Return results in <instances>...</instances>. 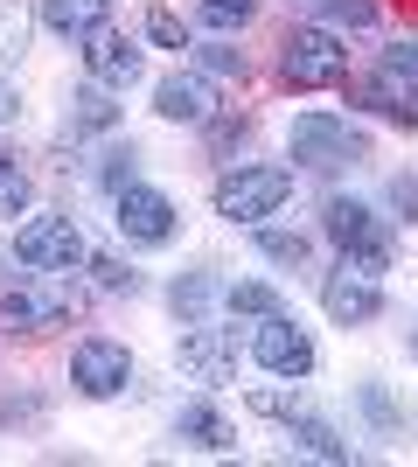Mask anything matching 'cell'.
I'll return each instance as SVG.
<instances>
[{
	"mask_svg": "<svg viewBox=\"0 0 418 467\" xmlns=\"http://www.w3.org/2000/svg\"><path fill=\"white\" fill-rule=\"evenodd\" d=\"M356 398H362V411H370V426H377V432H398V426H404V419H398V405H391V390H383V384H362Z\"/></svg>",
	"mask_w": 418,
	"mask_h": 467,
	"instance_id": "cell-32",
	"label": "cell"
},
{
	"mask_svg": "<svg viewBox=\"0 0 418 467\" xmlns=\"http://www.w3.org/2000/svg\"><path fill=\"white\" fill-rule=\"evenodd\" d=\"M377 70H391V78L418 84V36H398V42H391V49L377 57Z\"/></svg>",
	"mask_w": 418,
	"mask_h": 467,
	"instance_id": "cell-31",
	"label": "cell"
},
{
	"mask_svg": "<svg viewBox=\"0 0 418 467\" xmlns=\"http://www.w3.org/2000/svg\"><path fill=\"white\" fill-rule=\"evenodd\" d=\"M286 154H293V168H307V175H342V168H356V161L370 154V140L342 112H300L293 126H286Z\"/></svg>",
	"mask_w": 418,
	"mask_h": 467,
	"instance_id": "cell-4",
	"label": "cell"
},
{
	"mask_svg": "<svg viewBox=\"0 0 418 467\" xmlns=\"http://www.w3.org/2000/svg\"><path fill=\"white\" fill-rule=\"evenodd\" d=\"M154 112L168 126H209L217 119V78H202V70H168L154 84Z\"/></svg>",
	"mask_w": 418,
	"mask_h": 467,
	"instance_id": "cell-13",
	"label": "cell"
},
{
	"mask_svg": "<svg viewBox=\"0 0 418 467\" xmlns=\"http://www.w3.org/2000/svg\"><path fill=\"white\" fill-rule=\"evenodd\" d=\"M223 300V286H217V273L209 265H196V273H181L175 286H168V307H175V321L189 328V321H209V307Z\"/></svg>",
	"mask_w": 418,
	"mask_h": 467,
	"instance_id": "cell-19",
	"label": "cell"
},
{
	"mask_svg": "<svg viewBox=\"0 0 418 467\" xmlns=\"http://www.w3.org/2000/svg\"><path fill=\"white\" fill-rule=\"evenodd\" d=\"M391 210H398L404 223H418V175H398V182H391Z\"/></svg>",
	"mask_w": 418,
	"mask_h": 467,
	"instance_id": "cell-33",
	"label": "cell"
},
{
	"mask_svg": "<svg viewBox=\"0 0 418 467\" xmlns=\"http://www.w3.org/2000/svg\"><path fill=\"white\" fill-rule=\"evenodd\" d=\"M189 63H196V70H202V78H217V84H230V78H251V57H244V49H238V42H230V36H217V42H196V49H189Z\"/></svg>",
	"mask_w": 418,
	"mask_h": 467,
	"instance_id": "cell-20",
	"label": "cell"
},
{
	"mask_svg": "<svg viewBox=\"0 0 418 467\" xmlns=\"http://www.w3.org/2000/svg\"><path fill=\"white\" fill-rule=\"evenodd\" d=\"M196 15L230 36V28H251V21H259V0H196Z\"/></svg>",
	"mask_w": 418,
	"mask_h": 467,
	"instance_id": "cell-29",
	"label": "cell"
},
{
	"mask_svg": "<svg viewBox=\"0 0 418 467\" xmlns=\"http://www.w3.org/2000/svg\"><path fill=\"white\" fill-rule=\"evenodd\" d=\"M286 432H293V447L307 453V461H328V467H342V461H356V447L342 440L328 419H314V411H300V419H286Z\"/></svg>",
	"mask_w": 418,
	"mask_h": 467,
	"instance_id": "cell-18",
	"label": "cell"
},
{
	"mask_svg": "<svg viewBox=\"0 0 418 467\" xmlns=\"http://www.w3.org/2000/svg\"><path fill=\"white\" fill-rule=\"evenodd\" d=\"M84 78H98V84H112V91H133L139 78H147V49H139L126 28H91L84 36Z\"/></svg>",
	"mask_w": 418,
	"mask_h": 467,
	"instance_id": "cell-11",
	"label": "cell"
},
{
	"mask_svg": "<svg viewBox=\"0 0 418 467\" xmlns=\"http://www.w3.org/2000/svg\"><path fill=\"white\" fill-rule=\"evenodd\" d=\"M36 21H42V28H56L63 42H84L91 28L112 21V0H36Z\"/></svg>",
	"mask_w": 418,
	"mask_h": 467,
	"instance_id": "cell-17",
	"label": "cell"
},
{
	"mask_svg": "<svg viewBox=\"0 0 418 467\" xmlns=\"http://www.w3.org/2000/svg\"><path fill=\"white\" fill-rule=\"evenodd\" d=\"M244 405L259 411V419H279V426H286V419L307 411V398H300V377H279V384H251V390H244Z\"/></svg>",
	"mask_w": 418,
	"mask_h": 467,
	"instance_id": "cell-22",
	"label": "cell"
},
{
	"mask_svg": "<svg viewBox=\"0 0 418 467\" xmlns=\"http://www.w3.org/2000/svg\"><path fill=\"white\" fill-rule=\"evenodd\" d=\"M15 119H21V84L0 78V126H15Z\"/></svg>",
	"mask_w": 418,
	"mask_h": 467,
	"instance_id": "cell-34",
	"label": "cell"
},
{
	"mask_svg": "<svg viewBox=\"0 0 418 467\" xmlns=\"http://www.w3.org/2000/svg\"><path fill=\"white\" fill-rule=\"evenodd\" d=\"M126 384H133V349H126V342H112V335H84L77 349H70V390H77V398L105 405V398H119Z\"/></svg>",
	"mask_w": 418,
	"mask_h": 467,
	"instance_id": "cell-8",
	"label": "cell"
},
{
	"mask_svg": "<svg viewBox=\"0 0 418 467\" xmlns=\"http://www.w3.org/2000/svg\"><path fill=\"white\" fill-rule=\"evenodd\" d=\"M342 91H349V105H356V112H377V119H391V126H418V84L391 78V70L349 78Z\"/></svg>",
	"mask_w": 418,
	"mask_h": 467,
	"instance_id": "cell-14",
	"label": "cell"
},
{
	"mask_svg": "<svg viewBox=\"0 0 418 467\" xmlns=\"http://www.w3.org/2000/svg\"><path fill=\"white\" fill-rule=\"evenodd\" d=\"M112 223H119V237L133 252H160V244H175L181 210H175V195L154 189V182H126V189L112 195Z\"/></svg>",
	"mask_w": 418,
	"mask_h": 467,
	"instance_id": "cell-6",
	"label": "cell"
},
{
	"mask_svg": "<svg viewBox=\"0 0 418 467\" xmlns=\"http://www.w3.org/2000/svg\"><path fill=\"white\" fill-rule=\"evenodd\" d=\"M314 21H328V28H377V0H314Z\"/></svg>",
	"mask_w": 418,
	"mask_h": 467,
	"instance_id": "cell-27",
	"label": "cell"
},
{
	"mask_svg": "<svg viewBox=\"0 0 418 467\" xmlns=\"http://www.w3.org/2000/svg\"><path fill=\"white\" fill-rule=\"evenodd\" d=\"M279 78L293 91H342L349 84V36L328 21H300L279 42Z\"/></svg>",
	"mask_w": 418,
	"mask_h": 467,
	"instance_id": "cell-2",
	"label": "cell"
},
{
	"mask_svg": "<svg viewBox=\"0 0 418 467\" xmlns=\"http://www.w3.org/2000/svg\"><path fill=\"white\" fill-rule=\"evenodd\" d=\"M70 314H77L70 273H21L15 286H0V328H15V335H49Z\"/></svg>",
	"mask_w": 418,
	"mask_h": 467,
	"instance_id": "cell-5",
	"label": "cell"
},
{
	"mask_svg": "<svg viewBox=\"0 0 418 467\" xmlns=\"http://www.w3.org/2000/svg\"><path fill=\"white\" fill-rule=\"evenodd\" d=\"M251 363H259L265 377H314V335L300 328L293 314H265L259 328H251Z\"/></svg>",
	"mask_w": 418,
	"mask_h": 467,
	"instance_id": "cell-10",
	"label": "cell"
},
{
	"mask_svg": "<svg viewBox=\"0 0 418 467\" xmlns=\"http://www.w3.org/2000/svg\"><path fill=\"white\" fill-rule=\"evenodd\" d=\"M175 440H189L196 453H230L238 447V426H230V411H223L217 398H189V405L175 411Z\"/></svg>",
	"mask_w": 418,
	"mask_h": 467,
	"instance_id": "cell-15",
	"label": "cell"
},
{
	"mask_svg": "<svg viewBox=\"0 0 418 467\" xmlns=\"http://www.w3.org/2000/svg\"><path fill=\"white\" fill-rule=\"evenodd\" d=\"M238 328H209V321H189L181 328V342H175V363H181V377L189 384H202V390H217V384H230L238 377Z\"/></svg>",
	"mask_w": 418,
	"mask_h": 467,
	"instance_id": "cell-9",
	"label": "cell"
},
{
	"mask_svg": "<svg viewBox=\"0 0 418 467\" xmlns=\"http://www.w3.org/2000/svg\"><path fill=\"white\" fill-rule=\"evenodd\" d=\"M321 237L342 252V265H356V273H370V279L391 273V252H398L391 223H383L370 202H356V195H328V202H321Z\"/></svg>",
	"mask_w": 418,
	"mask_h": 467,
	"instance_id": "cell-1",
	"label": "cell"
},
{
	"mask_svg": "<svg viewBox=\"0 0 418 467\" xmlns=\"http://www.w3.org/2000/svg\"><path fill=\"white\" fill-rule=\"evenodd\" d=\"M28 36H36V7L28 0H0V63H21Z\"/></svg>",
	"mask_w": 418,
	"mask_h": 467,
	"instance_id": "cell-23",
	"label": "cell"
},
{
	"mask_svg": "<svg viewBox=\"0 0 418 467\" xmlns=\"http://www.w3.org/2000/svg\"><path fill=\"white\" fill-rule=\"evenodd\" d=\"M28 202H36V182H28V168H15V154H7L0 161V223L28 216Z\"/></svg>",
	"mask_w": 418,
	"mask_h": 467,
	"instance_id": "cell-25",
	"label": "cell"
},
{
	"mask_svg": "<svg viewBox=\"0 0 418 467\" xmlns=\"http://www.w3.org/2000/svg\"><path fill=\"white\" fill-rule=\"evenodd\" d=\"M84 273L98 279V293H139V273L126 265V258H112V252H91V265Z\"/></svg>",
	"mask_w": 418,
	"mask_h": 467,
	"instance_id": "cell-30",
	"label": "cell"
},
{
	"mask_svg": "<svg viewBox=\"0 0 418 467\" xmlns=\"http://www.w3.org/2000/svg\"><path fill=\"white\" fill-rule=\"evenodd\" d=\"M119 98H126V91H112V84H98V78H84L77 91H70L63 133H119V119H126Z\"/></svg>",
	"mask_w": 418,
	"mask_h": 467,
	"instance_id": "cell-16",
	"label": "cell"
},
{
	"mask_svg": "<svg viewBox=\"0 0 418 467\" xmlns=\"http://www.w3.org/2000/svg\"><path fill=\"white\" fill-rule=\"evenodd\" d=\"M217 216L223 223H251L259 231L265 216H279L286 202H293V168H279V161H244V168H230V175H217Z\"/></svg>",
	"mask_w": 418,
	"mask_h": 467,
	"instance_id": "cell-3",
	"label": "cell"
},
{
	"mask_svg": "<svg viewBox=\"0 0 418 467\" xmlns=\"http://www.w3.org/2000/svg\"><path fill=\"white\" fill-rule=\"evenodd\" d=\"M307 252H314V244H307L300 231H265V223H259V258H272V265H293V273H300V265H307Z\"/></svg>",
	"mask_w": 418,
	"mask_h": 467,
	"instance_id": "cell-28",
	"label": "cell"
},
{
	"mask_svg": "<svg viewBox=\"0 0 418 467\" xmlns=\"http://www.w3.org/2000/svg\"><path fill=\"white\" fill-rule=\"evenodd\" d=\"M139 28H147V42H154V49H175V57H189V49H196V42H189V21H181L175 7H147V21H139Z\"/></svg>",
	"mask_w": 418,
	"mask_h": 467,
	"instance_id": "cell-26",
	"label": "cell"
},
{
	"mask_svg": "<svg viewBox=\"0 0 418 467\" xmlns=\"http://www.w3.org/2000/svg\"><path fill=\"white\" fill-rule=\"evenodd\" d=\"M15 258L28 265V273H84L91 265V244H84V231L70 223V216H28L15 231Z\"/></svg>",
	"mask_w": 418,
	"mask_h": 467,
	"instance_id": "cell-7",
	"label": "cell"
},
{
	"mask_svg": "<svg viewBox=\"0 0 418 467\" xmlns=\"http://www.w3.org/2000/svg\"><path fill=\"white\" fill-rule=\"evenodd\" d=\"M412 356H418V328H412Z\"/></svg>",
	"mask_w": 418,
	"mask_h": 467,
	"instance_id": "cell-35",
	"label": "cell"
},
{
	"mask_svg": "<svg viewBox=\"0 0 418 467\" xmlns=\"http://www.w3.org/2000/svg\"><path fill=\"white\" fill-rule=\"evenodd\" d=\"M321 314H328L335 328H370L383 314V279L356 273V265H335V273L321 279Z\"/></svg>",
	"mask_w": 418,
	"mask_h": 467,
	"instance_id": "cell-12",
	"label": "cell"
},
{
	"mask_svg": "<svg viewBox=\"0 0 418 467\" xmlns=\"http://www.w3.org/2000/svg\"><path fill=\"white\" fill-rule=\"evenodd\" d=\"M91 175H98L105 195H119L126 182H139V147H133V140H112V147L98 154V168H91Z\"/></svg>",
	"mask_w": 418,
	"mask_h": 467,
	"instance_id": "cell-24",
	"label": "cell"
},
{
	"mask_svg": "<svg viewBox=\"0 0 418 467\" xmlns=\"http://www.w3.org/2000/svg\"><path fill=\"white\" fill-rule=\"evenodd\" d=\"M223 314L230 321H265V314H286V300L265 279H238V286H223Z\"/></svg>",
	"mask_w": 418,
	"mask_h": 467,
	"instance_id": "cell-21",
	"label": "cell"
}]
</instances>
